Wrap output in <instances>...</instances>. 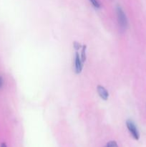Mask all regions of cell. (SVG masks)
I'll list each match as a JSON object with an SVG mask.
<instances>
[{
    "label": "cell",
    "instance_id": "3957f363",
    "mask_svg": "<svg viewBox=\"0 0 146 147\" xmlns=\"http://www.w3.org/2000/svg\"><path fill=\"white\" fill-rule=\"evenodd\" d=\"M83 63L81 60L80 55L78 52L75 53V58H74V71L77 74H80L82 70Z\"/></svg>",
    "mask_w": 146,
    "mask_h": 147
},
{
    "label": "cell",
    "instance_id": "7a4b0ae2",
    "mask_svg": "<svg viewBox=\"0 0 146 147\" xmlns=\"http://www.w3.org/2000/svg\"><path fill=\"white\" fill-rule=\"evenodd\" d=\"M126 126H127V129H128L129 132L130 134L132 135L133 138L135 140H138L140 139V133L137 129V126H135L134 122L131 120H127L126 121Z\"/></svg>",
    "mask_w": 146,
    "mask_h": 147
},
{
    "label": "cell",
    "instance_id": "ba28073f",
    "mask_svg": "<svg viewBox=\"0 0 146 147\" xmlns=\"http://www.w3.org/2000/svg\"><path fill=\"white\" fill-rule=\"evenodd\" d=\"M81 45L80 44V43H78V42H74V49H75L76 50H78L80 48H81Z\"/></svg>",
    "mask_w": 146,
    "mask_h": 147
},
{
    "label": "cell",
    "instance_id": "52a82bcc",
    "mask_svg": "<svg viewBox=\"0 0 146 147\" xmlns=\"http://www.w3.org/2000/svg\"><path fill=\"white\" fill-rule=\"evenodd\" d=\"M106 147H118V145H117V142L115 141H110L107 144Z\"/></svg>",
    "mask_w": 146,
    "mask_h": 147
},
{
    "label": "cell",
    "instance_id": "8992f818",
    "mask_svg": "<svg viewBox=\"0 0 146 147\" xmlns=\"http://www.w3.org/2000/svg\"><path fill=\"white\" fill-rule=\"evenodd\" d=\"M81 60L82 61V63H84L86 60V45H84L82 47V53H81Z\"/></svg>",
    "mask_w": 146,
    "mask_h": 147
},
{
    "label": "cell",
    "instance_id": "5b68a950",
    "mask_svg": "<svg viewBox=\"0 0 146 147\" xmlns=\"http://www.w3.org/2000/svg\"><path fill=\"white\" fill-rule=\"evenodd\" d=\"M90 1V3L92 4V5L96 9H100L101 7V4H100V1L98 0H89Z\"/></svg>",
    "mask_w": 146,
    "mask_h": 147
},
{
    "label": "cell",
    "instance_id": "277c9868",
    "mask_svg": "<svg viewBox=\"0 0 146 147\" xmlns=\"http://www.w3.org/2000/svg\"><path fill=\"white\" fill-rule=\"evenodd\" d=\"M97 91L100 97L101 98L102 100H107L109 98V93L103 86H97Z\"/></svg>",
    "mask_w": 146,
    "mask_h": 147
},
{
    "label": "cell",
    "instance_id": "9c48e42d",
    "mask_svg": "<svg viewBox=\"0 0 146 147\" xmlns=\"http://www.w3.org/2000/svg\"><path fill=\"white\" fill-rule=\"evenodd\" d=\"M2 85H3V78H2V77H1V76H0V88H1Z\"/></svg>",
    "mask_w": 146,
    "mask_h": 147
},
{
    "label": "cell",
    "instance_id": "6da1fadb",
    "mask_svg": "<svg viewBox=\"0 0 146 147\" xmlns=\"http://www.w3.org/2000/svg\"><path fill=\"white\" fill-rule=\"evenodd\" d=\"M116 13H117V20H118L120 28L122 30H125L127 27V20L123 9L120 6H117V8H116Z\"/></svg>",
    "mask_w": 146,
    "mask_h": 147
},
{
    "label": "cell",
    "instance_id": "30bf717a",
    "mask_svg": "<svg viewBox=\"0 0 146 147\" xmlns=\"http://www.w3.org/2000/svg\"><path fill=\"white\" fill-rule=\"evenodd\" d=\"M0 147H7V144H6L5 143H1Z\"/></svg>",
    "mask_w": 146,
    "mask_h": 147
}]
</instances>
